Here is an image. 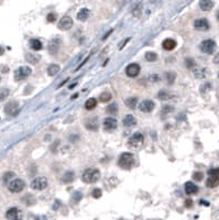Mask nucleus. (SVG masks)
Segmentation results:
<instances>
[{
  "label": "nucleus",
  "instance_id": "41",
  "mask_svg": "<svg viewBox=\"0 0 219 220\" xmlns=\"http://www.w3.org/2000/svg\"><path fill=\"white\" fill-rule=\"evenodd\" d=\"M174 111V108L172 106H164L163 109H162V113H173Z\"/></svg>",
  "mask_w": 219,
  "mask_h": 220
},
{
  "label": "nucleus",
  "instance_id": "37",
  "mask_svg": "<svg viewBox=\"0 0 219 220\" xmlns=\"http://www.w3.org/2000/svg\"><path fill=\"white\" fill-rule=\"evenodd\" d=\"M176 78V74L174 72H168L166 73V81H168V84H173Z\"/></svg>",
  "mask_w": 219,
  "mask_h": 220
},
{
  "label": "nucleus",
  "instance_id": "21",
  "mask_svg": "<svg viewBox=\"0 0 219 220\" xmlns=\"http://www.w3.org/2000/svg\"><path fill=\"white\" fill-rule=\"evenodd\" d=\"M185 193L187 195H194L198 193V187L192 182H187L185 184Z\"/></svg>",
  "mask_w": 219,
  "mask_h": 220
},
{
  "label": "nucleus",
  "instance_id": "11",
  "mask_svg": "<svg viewBox=\"0 0 219 220\" xmlns=\"http://www.w3.org/2000/svg\"><path fill=\"white\" fill-rule=\"evenodd\" d=\"M61 45H62V40L58 38H55L53 39V40L50 41L49 43V46H47V50H49L50 54H55L58 52V50H60Z\"/></svg>",
  "mask_w": 219,
  "mask_h": 220
},
{
  "label": "nucleus",
  "instance_id": "20",
  "mask_svg": "<svg viewBox=\"0 0 219 220\" xmlns=\"http://www.w3.org/2000/svg\"><path fill=\"white\" fill-rule=\"evenodd\" d=\"M90 16V10L87 8H82L78 12H77V20L79 21H86Z\"/></svg>",
  "mask_w": 219,
  "mask_h": 220
},
{
  "label": "nucleus",
  "instance_id": "19",
  "mask_svg": "<svg viewBox=\"0 0 219 220\" xmlns=\"http://www.w3.org/2000/svg\"><path fill=\"white\" fill-rule=\"evenodd\" d=\"M177 43L175 40H173V39H166V40L163 41V43H162V46H163L164 50H166V51H172V50H174L175 47H176Z\"/></svg>",
  "mask_w": 219,
  "mask_h": 220
},
{
  "label": "nucleus",
  "instance_id": "8",
  "mask_svg": "<svg viewBox=\"0 0 219 220\" xmlns=\"http://www.w3.org/2000/svg\"><path fill=\"white\" fill-rule=\"evenodd\" d=\"M6 218L8 220H22V211L17 207H12L6 212Z\"/></svg>",
  "mask_w": 219,
  "mask_h": 220
},
{
  "label": "nucleus",
  "instance_id": "36",
  "mask_svg": "<svg viewBox=\"0 0 219 220\" xmlns=\"http://www.w3.org/2000/svg\"><path fill=\"white\" fill-rule=\"evenodd\" d=\"M13 177H14V173H13V172H7V173L3 175V183H6V184H9Z\"/></svg>",
  "mask_w": 219,
  "mask_h": 220
},
{
  "label": "nucleus",
  "instance_id": "17",
  "mask_svg": "<svg viewBox=\"0 0 219 220\" xmlns=\"http://www.w3.org/2000/svg\"><path fill=\"white\" fill-rule=\"evenodd\" d=\"M85 127H86V129H88V130H90V131L98 130L99 122H98L97 117H93V118H90V119H88L87 121L85 122Z\"/></svg>",
  "mask_w": 219,
  "mask_h": 220
},
{
  "label": "nucleus",
  "instance_id": "51",
  "mask_svg": "<svg viewBox=\"0 0 219 220\" xmlns=\"http://www.w3.org/2000/svg\"><path fill=\"white\" fill-rule=\"evenodd\" d=\"M217 19L219 20V11H218V13H217Z\"/></svg>",
  "mask_w": 219,
  "mask_h": 220
},
{
  "label": "nucleus",
  "instance_id": "2",
  "mask_svg": "<svg viewBox=\"0 0 219 220\" xmlns=\"http://www.w3.org/2000/svg\"><path fill=\"white\" fill-rule=\"evenodd\" d=\"M134 164V156L131 153H122L118 160V165L123 170H130Z\"/></svg>",
  "mask_w": 219,
  "mask_h": 220
},
{
  "label": "nucleus",
  "instance_id": "12",
  "mask_svg": "<svg viewBox=\"0 0 219 220\" xmlns=\"http://www.w3.org/2000/svg\"><path fill=\"white\" fill-rule=\"evenodd\" d=\"M194 28L196 30H198V31H207L209 29V22L205 18L197 19L194 22Z\"/></svg>",
  "mask_w": 219,
  "mask_h": 220
},
{
  "label": "nucleus",
  "instance_id": "23",
  "mask_svg": "<svg viewBox=\"0 0 219 220\" xmlns=\"http://www.w3.org/2000/svg\"><path fill=\"white\" fill-rule=\"evenodd\" d=\"M122 123L125 127H133L136 124V119L134 118V116L132 115H127L122 120Z\"/></svg>",
  "mask_w": 219,
  "mask_h": 220
},
{
  "label": "nucleus",
  "instance_id": "4",
  "mask_svg": "<svg viewBox=\"0 0 219 220\" xmlns=\"http://www.w3.org/2000/svg\"><path fill=\"white\" fill-rule=\"evenodd\" d=\"M32 73V70L29 67V66H21L18 70L14 72V81H20L25 79L27 77H29Z\"/></svg>",
  "mask_w": 219,
  "mask_h": 220
},
{
  "label": "nucleus",
  "instance_id": "38",
  "mask_svg": "<svg viewBox=\"0 0 219 220\" xmlns=\"http://www.w3.org/2000/svg\"><path fill=\"white\" fill-rule=\"evenodd\" d=\"M148 79H149V81H151V83H158V81H161V76L158 74H152L148 77Z\"/></svg>",
  "mask_w": 219,
  "mask_h": 220
},
{
  "label": "nucleus",
  "instance_id": "48",
  "mask_svg": "<svg viewBox=\"0 0 219 220\" xmlns=\"http://www.w3.org/2000/svg\"><path fill=\"white\" fill-rule=\"evenodd\" d=\"M214 63L216 64V65H219V53L214 57Z\"/></svg>",
  "mask_w": 219,
  "mask_h": 220
},
{
  "label": "nucleus",
  "instance_id": "35",
  "mask_svg": "<svg viewBox=\"0 0 219 220\" xmlns=\"http://www.w3.org/2000/svg\"><path fill=\"white\" fill-rule=\"evenodd\" d=\"M158 97H159L161 100H168V99H170L171 97H172V95H171L170 92H165V90H161V92L158 94Z\"/></svg>",
  "mask_w": 219,
  "mask_h": 220
},
{
  "label": "nucleus",
  "instance_id": "7",
  "mask_svg": "<svg viewBox=\"0 0 219 220\" xmlns=\"http://www.w3.org/2000/svg\"><path fill=\"white\" fill-rule=\"evenodd\" d=\"M201 52L206 54H212L216 49V43H215L214 40H204L203 42L199 45Z\"/></svg>",
  "mask_w": 219,
  "mask_h": 220
},
{
  "label": "nucleus",
  "instance_id": "32",
  "mask_svg": "<svg viewBox=\"0 0 219 220\" xmlns=\"http://www.w3.org/2000/svg\"><path fill=\"white\" fill-rule=\"evenodd\" d=\"M111 94H110L109 92H104L103 94L99 96V100L101 101V102H107V101H109L110 99H111Z\"/></svg>",
  "mask_w": 219,
  "mask_h": 220
},
{
  "label": "nucleus",
  "instance_id": "6",
  "mask_svg": "<svg viewBox=\"0 0 219 220\" xmlns=\"http://www.w3.org/2000/svg\"><path fill=\"white\" fill-rule=\"evenodd\" d=\"M47 180L44 176H40V177H35L31 182V188L35 189V191H43L47 187Z\"/></svg>",
  "mask_w": 219,
  "mask_h": 220
},
{
  "label": "nucleus",
  "instance_id": "5",
  "mask_svg": "<svg viewBox=\"0 0 219 220\" xmlns=\"http://www.w3.org/2000/svg\"><path fill=\"white\" fill-rule=\"evenodd\" d=\"M25 187V183L23 182L20 178H16V180H12L11 182L8 184V188L11 193H20L23 191V188Z\"/></svg>",
  "mask_w": 219,
  "mask_h": 220
},
{
  "label": "nucleus",
  "instance_id": "42",
  "mask_svg": "<svg viewBox=\"0 0 219 220\" xmlns=\"http://www.w3.org/2000/svg\"><path fill=\"white\" fill-rule=\"evenodd\" d=\"M82 197H83L82 193H79V191H76V193L74 194V196H73V199H74L75 202H79V200L82 199Z\"/></svg>",
  "mask_w": 219,
  "mask_h": 220
},
{
  "label": "nucleus",
  "instance_id": "10",
  "mask_svg": "<svg viewBox=\"0 0 219 220\" xmlns=\"http://www.w3.org/2000/svg\"><path fill=\"white\" fill-rule=\"evenodd\" d=\"M5 113L8 116H16L19 113V103L17 101H9L5 106Z\"/></svg>",
  "mask_w": 219,
  "mask_h": 220
},
{
  "label": "nucleus",
  "instance_id": "47",
  "mask_svg": "<svg viewBox=\"0 0 219 220\" xmlns=\"http://www.w3.org/2000/svg\"><path fill=\"white\" fill-rule=\"evenodd\" d=\"M89 57H90V55H88V56H87V57H86V59H85V60H84V62H83V63H82V64H81V65H78V66H77L76 71H78V70H79V68H81V67H82V66H84V64H85V63H86V62H87V61H88V60H89Z\"/></svg>",
  "mask_w": 219,
  "mask_h": 220
},
{
  "label": "nucleus",
  "instance_id": "45",
  "mask_svg": "<svg viewBox=\"0 0 219 220\" xmlns=\"http://www.w3.org/2000/svg\"><path fill=\"white\" fill-rule=\"evenodd\" d=\"M130 41V38H128V39H126V40H123L122 42L120 43V44H119V50H122L123 47H125V45L127 44L128 42H129Z\"/></svg>",
  "mask_w": 219,
  "mask_h": 220
},
{
  "label": "nucleus",
  "instance_id": "24",
  "mask_svg": "<svg viewBox=\"0 0 219 220\" xmlns=\"http://www.w3.org/2000/svg\"><path fill=\"white\" fill-rule=\"evenodd\" d=\"M25 60H27V62H29L30 64H36L38 62L41 61V55L28 53L27 55H25Z\"/></svg>",
  "mask_w": 219,
  "mask_h": 220
},
{
  "label": "nucleus",
  "instance_id": "25",
  "mask_svg": "<svg viewBox=\"0 0 219 220\" xmlns=\"http://www.w3.org/2000/svg\"><path fill=\"white\" fill-rule=\"evenodd\" d=\"M30 46H31V49L34 50V51H40V50H42L43 44L40 40H38V39H32V40H30Z\"/></svg>",
  "mask_w": 219,
  "mask_h": 220
},
{
  "label": "nucleus",
  "instance_id": "43",
  "mask_svg": "<svg viewBox=\"0 0 219 220\" xmlns=\"http://www.w3.org/2000/svg\"><path fill=\"white\" fill-rule=\"evenodd\" d=\"M93 196H94L95 198H99L101 196V191L99 188H96L93 191Z\"/></svg>",
  "mask_w": 219,
  "mask_h": 220
},
{
  "label": "nucleus",
  "instance_id": "18",
  "mask_svg": "<svg viewBox=\"0 0 219 220\" xmlns=\"http://www.w3.org/2000/svg\"><path fill=\"white\" fill-rule=\"evenodd\" d=\"M219 185V175H209L206 182V186L209 188H214Z\"/></svg>",
  "mask_w": 219,
  "mask_h": 220
},
{
  "label": "nucleus",
  "instance_id": "22",
  "mask_svg": "<svg viewBox=\"0 0 219 220\" xmlns=\"http://www.w3.org/2000/svg\"><path fill=\"white\" fill-rule=\"evenodd\" d=\"M199 8L203 11H210L214 8V3L211 0H200L199 1Z\"/></svg>",
  "mask_w": 219,
  "mask_h": 220
},
{
  "label": "nucleus",
  "instance_id": "44",
  "mask_svg": "<svg viewBox=\"0 0 219 220\" xmlns=\"http://www.w3.org/2000/svg\"><path fill=\"white\" fill-rule=\"evenodd\" d=\"M55 19H56V14H54V13L47 14V21H49V22H53Z\"/></svg>",
  "mask_w": 219,
  "mask_h": 220
},
{
  "label": "nucleus",
  "instance_id": "28",
  "mask_svg": "<svg viewBox=\"0 0 219 220\" xmlns=\"http://www.w3.org/2000/svg\"><path fill=\"white\" fill-rule=\"evenodd\" d=\"M74 173L73 172H71V171H68V172H66V173L63 175V183H65V184H68V183H71L72 181L74 180Z\"/></svg>",
  "mask_w": 219,
  "mask_h": 220
},
{
  "label": "nucleus",
  "instance_id": "33",
  "mask_svg": "<svg viewBox=\"0 0 219 220\" xmlns=\"http://www.w3.org/2000/svg\"><path fill=\"white\" fill-rule=\"evenodd\" d=\"M145 60L148 62H154L158 60V55L157 53L154 52H148V53H145Z\"/></svg>",
  "mask_w": 219,
  "mask_h": 220
},
{
  "label": "nucleus",
  "instance_id": "26",
  "mask_svg": "<svg viewBox=\"0 0 219 220\" xmlns=\"http://www.w3.org/2000/svg\"><path fill=\"white\" fill-rule=\"evenodd\" d=\"M60 70H61L60 65H57V64H51L49 66V68H47V74H49V76H55L56 74H58Z\"/></svg>",
  "mask_w": 219,
  "mask_h": 220
},
{
  "label": "nucleus",
  "instance_id": "16",
  "mask_svg": "<svg viewBox=\"0 0 219 220\" xmlns=\"http://www.w3.org/2000/svg\"><path fill=\"white\" fill-rule=\"evenodd\" d=\"M193 75L198 79H204L207 76V71L204 67H201V66L195 65L194 67H193Z\"/></svg>",
  "mask_w": 219,
  "mask_h": 220
},
{
  "label": "nucleus",
  "instance_id": "13",
  "mask_svg": "<svg viewBox=\"0 0 219 220\" xmlns=\"http://www.w3.org/2000/svg\"><path fill=\"white\" fill-rule=\"evenodd\" d=\"M104 129H105L106 131H109V132L116 130L117 129V120L112 117L106 118V119L104 120Z\"/></svg>",
  "mask_w": 219,
  "mask_h": 220
},
{
  "label": "nucleus",
  "instance_id": "9",
  "mask_svg": "<svg viewBox=\"0 0 219 220\" xmlns=\"http://www.w3.org/2000/svg\"><path fill=\"white\" fill-rule=\"evenodd\" d=\"M73 27V19L68 16H65L58 21V24H57V28L62 31H67L69 30L71 28Z\"/></svg>",
  "mask_w": 219,
  "mask_h": 220
},
{
  "label": "nucleus",
  "instance_id": "30",
  "mask_svg": "<svg viewBox=\"0 0 219 220\" xmlns=\"http://www.w3.org/2000/svg\"><path fill=\"white\" fill-rule=\"evenodd\" d=\"M126 105L128 106V107L130 108V109H134V108L136 107V103H138V100H136V98H133V97H131V98H128L127 100L125 101Z\"/></svg>",
  "mask_w": 219,
  "mask_h": 220
},
{
  "label": "nucleus",
  "instance_id": "3",
  "mask_svg": "<svg viewBox=\"0 0 219 220\" xmlns=\"http://www.w3.org/2000/svg\"><path fill=\"white\" fill-rule=\"evenodd\" d=\"M143 134L140 132H136L129 138L128 140V146L131 149H138L142 145L143 143Z\"/></svg>",
  "mask_w": 219,
  "mask_h": 220
},
{
  "label": "nucleus",
  "instance_id": "27",
  "mask_svg": "<svg viewBox=\"0 0 219 220\" xmlns=\"http://www.w3.org/2000/svg\"><path fill=\"white\" fill-rule=\"evenodd\" d=\"M141 13H142V3H136L133 7V9H132V14H133L136 18H139V17L141 16Z\"/></svg>",
  "mask_w": 219,
  "mask_h": 220
},
{
  "label": "nucleus",
  "instance_id": "49",
  "mask_svg": "<svg viewBox=\"0 0 219 220\" xmlns=\"http://www.w3.org/2000/svg\"><path fill=\"white\" fill-rule=\"evenodd\" d=\"M111 32H112V30H110V31L108 32V33H106V34H105V36H104V38H103V40H106V39H107L108 36H109V34L111 33Z\"/></svg>",
  "mask_w": 219,
  "mask_h": 220
},
{
  "label": "nucleus",
  "instance_id": "1",
  "mask_svg": "<svg viewBox=\"0 0 219 220\" xmlns=\"http://www.w3.org/2000/svg\"><path fill=\"white\" fill-rule=\"evenodd\" d=\"M100 178V172L97 169H87L83 173V182L86 184H94Z\"/></svg>",
  "mask_w": 219,
  "mask_h": 220
},
{
  "label": "nucleus",
  "instance_id": "29",
  "mask_svg": "<svg viewBox=\"0 0 219 220\" xmlns=\"http://www.w3.org/2000/svg\"><path fill=\"white\" fill-rule=\"evenodd\" d=\"M97 106V100L95 98H89L85 102V108L87 110H93L94 108H96Z\"/></svg>",
  "mask_w": 219,
  "mask_h": 220
},
{
  "label": "nucleus",
  "instance_id": "31",
  "mask_svg": "<svg viewBox=\"0 0 219 220\" xmlns=\"http://www.w3.org/2000/svg\"><path fill=\"white\" fill-rule=\"evenodd\" d=\"M10 95V90L8 88H0V101L7 99Z\"/></svg>",
  "mask_w": 219,
  "mask_h": 220
},
{
  "label": "nucleus",
  "instance_id": "14",
  "mask_svg": "<svg viewBox=\"0 0 219 220\" xmlns=\"http://www.w3.org/2000/svg\"><path fill=\"white\" fill-rule=\"evenodd\" d=\"M155 105L152 100H143L142 102L139 105V109L142 111V113H151L153 109H154Z\"/></svg>",
  "mask_w": 219,
  "mask_h": 220
},
{
  "label": "nucleus",
  "instance_id": "40",
  "mask_svg": "<svg viewBox=\"0 0 219 220\" xmlns=\"http://www.w3.org/2000/svg\"><path fill=\"white\" fill-rule=\"evenodd\" d=\"M193 178L199 182V181H201L204 178V174L201 173V172H195V173L193 174Z\"/></svg>",
  "mask_w": 219,
  "mask_h": 220
},
{
  "label": "nucleus",
  "instance_id": "50",
  "mask_svg": "<svg viewBox=\"0 0 219 220\" xmlns=\"http://www.w3.org/2000/svg\"><path fill=\"white\" fill-rule=\"evenodd\" d=\"M3 52H5V50H3V47L0 46V55H3Z\"/></svg>",
  "mask_w": 219,
  "mask_h": 220
},
{
  "label": "nucleus",
  "instance_id": "39",
  "mask_svg": "<svg viewBox=\"0 0 219 220\" xmlns=\"http://www.w3.org/2000/svg\"><path fill=\"white\" fill-rule=\"evenodd\" d=\"M185 64H186V67H187V68H193L195 65H196V63L194 62V60H192V59H186L185 60Z\"/></svg>",
  "mask_w": 219,
  "mask_h": 220
},
{
  "label": "nucleus",
  "instance_id": "34",
  "mask_svg": "<svg viewBox=\"0 0 219 220\" xmlns=\"http://www.w3.org/2000/svg\"><path fill=\"white\" fill-rule=\"evenodd\" d=\"M107 113H110V115H116L118 113V106L117 103H111L107 107Z\"/></svg>",
  "mask_w": 219,
  "mask_h": 220
},
{
  "label": "nucleus",
  "instance_id": "52",
  "mask_svg": "<svg viewBox=\"0 0 219 220\" xmlns=\"http://www.w3.org/2000/svg\"><path fill=\"white\" fill-rule=\"evenodd\" d=\"M0 81H1V78H0Z\"/></svg>",
  "mask_w": 219,
  "mask_h": 220
},
{
  "label": "nucleus",
  "instance_id": "46",
  "mask_svg": "<svg viewBox=\"0 0 219 220\" xmlns=\"http://www.w3.org/2000/svg\"><path fill=\"white\" fill-rule=\"evenodd\" d=\"M185 206L187 207V208H190V207L193 206V200L192 199H187L185 202Z\"/></svg>",
  "mask_w": 219,
  "mask_h": 220
},
{
  "label": "nucleus",
  "instance_id": "15",
  "mask_svg": "<svg viewBox=\"0 0 219 220\" xmlns=\"http://www.w3.org/2000/svg\"><path fill=\"white\" fill-rule=\"evenodd\" d=\"M140 73V66L136 63L129 64L126 68V74L129 77H136Z\"/></svg>",
  "mask_w": 219,
  "mask_h": 220
}]
</instances>
